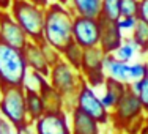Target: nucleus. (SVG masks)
Listing matches in <instances>:
<instances>
[{
    "instance_id": "nucleus-1",
    "label": "nucleus",
    "mask_w": 148,
    "mask_h": 134,
    "mask_svg": "<svg viewBox=\"0 0 148 134\" xmlns=\"http://www.w3.org/2000/svg\"><path fill=\"white\" fill-rule=\"evenodd\" d=\"M74 11L69 6H63L57 2H51L46 6L43 40L62 54V51L73 41Z\"/></svg>"
},
{
    "instance_id": "nucleus-2",
    "label": "nucleus",
    "mask_w": 148,
    "mask_h": 134,
    "mask_svg": "<svg viewBox=\"0 0 148 134\" xmlns=\"http://www.w3.org/2000/svg\"><path fill=\"white\" fill-rule=\"evenodd\" d=\"M14 21L24 29L29 40L40 43L43 41L44 14L46 8L30 2V0H13L8 10Z\"/></svg>"
},
{
    "instance_id": "nucleus-3",
    "label": "nucleus",
    "mask_w": 148,
    "mask_h": 134,
    "mask_svg": "<svg viewBox=\"0 0 148 134\" xmlns=\"http://www.w3.org/2000/svg\"><path fill=\"white\" fill-rule=\"evenodd\" d=\"M29 73L22 49L0 40V79L2 85H24Z\"/></svg>"
},
{
    "instance_id": "nucleus-4",
    "label": "nucleus",
    "mask_w": 148,
    "mask_h": 134,
    "mask_svg": "<svg viewBox=\"0 0 148 134\" xmlns=\"http://www.w3.org/2000/svg\"><path fill=\"white\" fill-rule=\"evenodd\" d=\"M0 114H3L17 129L27 126V101L24 85H2Z\"/></svg>"
},
{
    "instance_id": "nucleus-5",
    "label": "nucleus",
    "mask_w": 148,
    "mask_h": 134,
    "mask_svg": "<svg viewBox=\"0 0 148 134\" xmlns=\"http://www.w3.org/2000/svg\"><path fill=\"white\" fill-rule=\"evenodd\" d=\"M49 84L58 90L65 98L77 95L80 87L84 85V76H80V69H76L65 60H58L49 73Z\"/></svg>"
},
{
    "instance_id": "nucleus-6",
    "label": "nucleus",
    "mask_w": 148,
    "mask_h": 134,
    "mask_svg": "<svg viewBox=\"0 0 148 134\" xmlns=\"http://www.w3.org/2000/svg\"><path fill=\"white\" fill-rule=\"evenodd\" d=\"M104 52L99 46L88 47L84 51V58H82V66L80 73L84 76V80L90 87H98L106 82V74H104Z\"/></svg>"
},
{
    "instance_id": "nucleus-7",
    "label": "nucleus",
    "mask_w": 148,
    "mask_h": 134,
    "mask_svg": "<svg viewBox=\"0 0 148 134\" xmlns=\"http://www.w3.org/2000/svg\"><path fill=\"white\" fill-rule=\"evenodd\" d=\"M73 40L80 47L88 49L99 44V24L98 17L74 16L73 22Z\"/></svg>"
},
{
    "instance_id": "nucleus-8",
    "label": "nucleus",
    "mask_w": 148,
    "mask_h": 134,
    "mask_svg": "<svg viewBox=\"0 0 148 134\" xmlns=\"http://www.w3.org/2000/svg\"><path fill=\"white\" fill-rule=\"evenodd\" d=\"M76 107H79L82 112L88 114L91 118H95L96 122H107L109 114L107 107L103 104L99 96H96V93L87 82H84V85L80 87V90L76 95Z\"/></svg>"
},
{
    "instance_id": "nucleus-9",
    "label": "nucleus",
    "mask_w": 148,
    "mask_h": 134,
    "mask_svg": "<svg viewBox=\"0 0 148 134\" xmlns=\"http://www.w3.org/2000/svg\"><path fill=\"white\" fill-rule=\"evenodd\" d=\"M0 40L17 49H24V46L29 41V36L24 29L6 10H0Z\"/></svg>"
},
{
    "instance_id": "nucleus-10",
    "label": "nucleus",
    "mask_w": 148,
    "mask_h": 134,
    "mask_svg": "<svg viewBox=\"0 0 148 134\" xmlns=\"http://www.w3.org/2000/svg\"><path fill=\"white\" fill-rule=\"evenodd\" d=\"M99 24V47L103 49L104 54H114L123 43V32L118 27V21L106 19L99 16L98 17Z\"/></svg>"
},
{
    "instance_id": "nucleus-11",
    "label": "nucleus",
    "mask_w": 148,
    "mask_h": 134,
    "mask_svg": "<svg viewBox=\"0 0 148 134\" xmlns=\"http://www.w3.org/2000/svg\"><path fill=\"white\" fill-rule=\"evenodd\" d=\"M142 103H140L137 93H134L131 87L128 85V89L125 90V93L121 95V98L115 106V120L120 125H126L136 118L142 112Z\"/></svg>"
},
{
    "instance_id": "nucleus-12",
    "label": "nucleus",
    "mask_w": 148,
    "mask_h": 134,
    "mask_svg": "<svg viewBox=\"0 0 148 134\" xmlns=\"http://www.w3.org/2000/svg\"><path fill=\"white\" fill-rule=\"evenodd\" d=\"M36 134H69L65 111L44 112L36 120Z\"/></svg>"
},
{
    "instance_id": "nucleus-13",
    "label": "nucleus",
    "mask_w": 148,
    "mask_h": 134,
    "mask_svg": "<svg viewBox=\"0 0 148 134\" xmlns=\"http://www.w3.org/2000/svg\"><path fill=\"white\" fill-rule=\"evenodd\" d=\"M22 52H24V57H25L29 69H32V71H38L43 76L49 77L51 66H49L47 60H46V57H44V52H43V49H41L40 43H35V41L29 40L27 44L24 46Z\"/></svg>"
},
{
    "instance_id": "nucleus-14",
    "label": "nucleus",
    "mask_w": 148,
    "mask_h": 134,
    "mask_svg": "<svg viewBox=\"0 0 148 134\" xmlns=\"http://www.w3.org/2000/svg\"><path fill=\"white\" fill-rule=\"evenodd\" d=\"M104 71H107V74L114 79L120 80L123 84H131V71L132 65H129L128 62L118 60L114 54H106L104 55Z\"/></svg>"
},
{
    "instance_id": "nucleus-15",
    "label": "nucleus",
    "mask_w": 148,
    "mask_h": 134,
    "mask_svg": "<svg viewBox=\"0 0 148 134\" xmlns=\"http://www.w3.org/2000/svg\"><path fill=\"white\" fill-rule=\"evenodd\" d=\"M40 95H41V100H43L46 112H60V111H63L65 96H63L58 90H55L54 87L49 84V80L40 89Z\"/></svg>"
},
{
    "instance_id": "nucleus-16",
    "label": "nucleus",
    "mask_w": 148,
    "mask_h": 134,
    "mask_svg": "<svg viewBox=\"0 0 148 134\" xmlns=\"http://www.w3.org/2000/svg\"><path fill=\"white\" fill-rule=\"evenodd\" d=\"M106 93L103 95V98H101V101H103V104L106 107H115L118 103V100L121 98V95L125 93V90L128 89V84H123L120 82V80L114 79V77H106Z\"/></svg>"
},
{
    "instance_id": "nucleus-17",
    "label": "nucleus",
    "mask_w": 148,
    "mask_h": 134,
    "mask_svg": "<svg viewBox=\"0 0 148 134\" xmlns=\"http://www.w3.org/2000/svg\"><path fill=\"white\" fill-rule=\"evenodd\" d=\"M73 123L74 134H98V122L79 107L73 109Z\"/></svg>"
},
{
    "instance_id": "nucleus-18",
    "label": "nucleus",
    "mask_w": 148,
    "mask_h": 134,
    "mask_svg": "<svg viewBox=\"0 0 148 134\" xmlns=\"http://www.w3.org/2000/svg\"><path fill=\"white\" fill-rule=\"evenodd\" d=\"M101 3H103V0H71L69 8L74 11V14L87 16V17H99Z\"/></svg>"
},
{
    "instance_id": "nucleus-19",
    "label": "nucleus",
    "mask_w": 148,
    "mask_h": 134,
    "mask_svg": "<svg viewBox=\"0 0 148 134\" xmlns=\"http://www.w3.org/2000/svg\"><path fill=\"white\" fill-rule=\"evenodd\" d=\"M25 101H27V114L32 120H38L46 112L40 91L25 89Z\"/></svg>"
},
{
    "instance_id": "nucleus-20",
    "label": "nucleus",
    "mask_w": 148,
    "mask_h": 134,
    "mask_svg": "<svg viewBox=\"0 0 148 134\" xmlns=\"http://www.w3.org/2000/svg\"><path fill=\"white\" fill-rule=\"evenodd\" d=\"M131 41L136 44L137 51L140 52H148V22L143 19L137 17L136 25L132 29V36Z\"/></svg>"
},
{
    "instance_id": "nucleus-21",
    "label": "nucleus",
    "mask_w": 148,
    "mask_h": 134,
    "mask_svg": "<svg viewBox=\"0 0 148 134\" xmlns=\"http://www.w3.org/2000/svg\"><path fill=\"white\" fill-rule=\"evenodd\" d=\"M84 51H85V49L80 47V46L73 40L71 43L62 51V57L65 62H68L69 65L74 66L76 69H80V66H82V58H84Z\"/></svg>"
},
{
    "instance_id": "nucleus-22",
    "label": "nucleus",
    "mask_w": 148,
    "mask_h": 134,
    "mask_svg": "<svg viewBox=\"0 0 148 134\" xmlns=\"http://www.w3.org/2000/svg\"><path fill=\"white\" fill-rule=\"evenodd\" d=\"M101 16L106 19L118 21L121 17V0H103Z\"/></svg>"
},
{
    "instance_id": "nucleus-23",
    "label": "nucleus",
    "mask_w": 148,
    "mask_h": 134,
    "mask_svg": "<svg viewBox=\"0 0 148 134\" xmlns=\"http://www.w3.org/2000/svg\"><path fill=\"white\" fill-rule=\"evenodd\" d=\"M129 87H131L134 93H137L140 103H142V107L145 111H148V77H145L142 80H137V82H132Z\"/></svg>"
},
{
    "instance_id": "nucleus-24",
    "label": "nucleus",
    "mask_w": 148,
    "mask_h": 134,
    "mask_svg": "<svg viewBox=\"0 0 148 134\" xmlns=\"http://www.w3.org/2000/svg\"><path fill=\"white\" fill-rule=\"evenodd\" d=\"M136 52H137L136 44H134L131 40H126V41H123V43L120 44V47L114 52V55H115V57H117L118 60H123V62H129V60L134 57V54H136Z\"/></svg>"
},
{
    "instance_id": "nucleus-25",
    "label": "nucleus",
    "mask_w": 148,
    "mask_h": 134,
    "mask_svg": "<svg viewBox=\"0 0 148 134\" xmlns=\"http://www.w3.org/2000/svg\"><path fill=\"white\" fill-rule=\"evenodd\" d=\"M40 46H41V49H43L44 57H46V60H47V63H49V66H51V68L58 62V60H62V54H60L54 46H51L49 43H46L44 40L40 41Z\"/></svg>"
},
{
    "instance_id": "nucleus-26",
    "label": "nucleus",
    "mask_w": 148,
    "mask_h": 134,
    "mask_svg": "<svg viewBox=\"0 0 148 134\" xmlns=\"http://www.w3.org/2000/svg\"><path fill=\"white\" fill-rule=\"evenodd\" d=\"M140 0H121V17H137Z\"/></svg>"
},
{
    "instance_id": "nucleus-27",
    "label": "nucleus",
    "mask_w": 148,
    "mask_h": 134,
    "mask_svg": "<svg viewBox=\"0 0 148 134\" xmlns=\"http://www.w3.org/2000/svg\"><path fill=\"white\" fill-rule=\"evenodd\" d=\"M145 77H148V65L147 63H134L131 71V84L142 80Z\"/></svg>"
},
{
    "instance_id": "nucleus-28",
    "label": "nucleus",
    "mask_w": 148,
    "mask_h": 134,
    "mask_svg": "<svg viewBox=\"0 0 148 134\" xmlns=\"http://www.w3.org/2000/svg\"><path fill=\"white\" fill-rule=\"evenodd\" d=\"M137 17H120L118 19V27L121 29V32L126 30H132L134 25H136Z\"/></svg>"
},
{
    "instance_id": "nucleus-29",
    "label": "nucleus",
    "mask_w": 148,
    "mask_h": 134,
    "mask_svg": "<svg viewBox=\"0 0 148 134\" xmlns=\"http://www.w3.org/2000/svg\"><path fill=\"white\" fill-rule=\"evenodd\" d=\"M137 17L148 22V0H140L139 2V14H137Z\"/></svg>"
},
{
    "instance_id": "nucleus-30",
    "label": "nucleus",
    "mask_w": 148,
    "mask_h": 134,
    "mask_svg": "<svg viewBox=\"0 0 148 134\" xmlns=\"http://www.w3.org/2000/svg\"><path fill=\"white\" fill-rule=\"evenodd\" d=\"M11 2L13 0H0V10H6L8 11L10 6H11Z\"/></svg>"
},
{
    "instance_id": "nucleus-31",
    "label": "nucleus",
    "mask_w": 148,
    "mask_h": 134,
    "mask_svg": "<svg viewBox=\"0 0 148 134\" xmlns=\"http://www.w3.org/2000/svg\"><path fill=\"white\" fill-rule=\"evenodd\" d=\"M30 2H33V3H36V5H40V6H43V8H46V6H47L49 3L52 2V0H30Z\"/></svg>"
},
{
    "instance_id": "nucleus-32",
    "label": "nucleus",
    "mask_w": 148,
    "mask_h": 134,
    "mask_svg": "<svg viewBox=\"0 0 148 134\" xmlns=\"http://www.w3.org/2000/svg\"><path fill=\"white\" fill-rule=\"evenodd\" d=\"M17 134H33V133L29 129V126H25V128H21L19 131H17Z\"/></svg>"
},
{
    "instance_id": "nucleus-33",
    "label": "nucleus",
    "mask_w": 148,
    "mask_h": 134,
    "mask_svg": "<svg viewBox=\"0 0 148 134\" xmlns=\"http://www.w3.org/2000/svg\"><path fill=\"white\" fill-rule=\"evenodd\" d=\"M57 3H60V5H63V6H69L71 5V0H55Z\"/></svg>"
},
{
    "instance_id": "nucleus-34",
    "label": "nucleus",
    "mask_w": 148,
    "mask_h": 134,
    "mask_svg": "<svg viewBox=\"0 0 148 134\" xmlns=\"http://www.w3.org/2000/svg\"><path fill=\"white\" fill-rule=\"evenodd\" d=\"M3 131V123H2V117H0V134Z\"/></svg>"
},
{
    "instance_id": "nucleus-35",
    "label": "nucleus",
    "mask_w": 148,
    "mask_h": 134,
    "mask_svg": "<svg viewBox=\"0 0 148 134\" xmlns=\"http://www.w3.org/2000/svg\"><path fill=\"white\" fill-rule=\"evenodd\" d=\"M0 89H2V79H0Z\"/></svg>"
}]
</instances>
